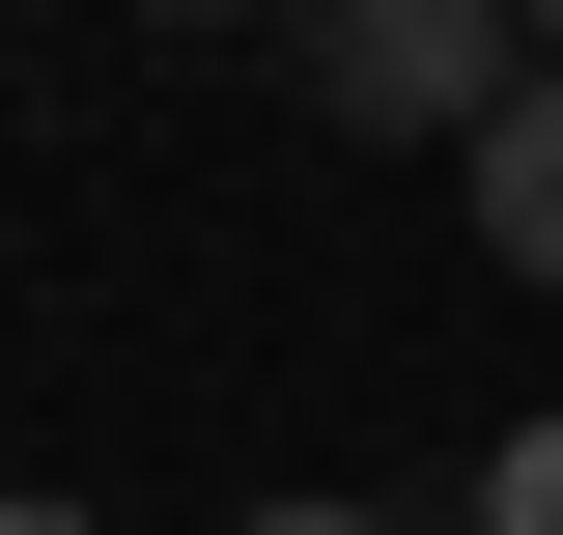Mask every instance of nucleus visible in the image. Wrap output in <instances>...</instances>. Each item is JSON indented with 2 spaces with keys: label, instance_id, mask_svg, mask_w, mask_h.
I'll return each instance as SVG.
<instances>
[{
  "label": "nucleus",
  "instance_id": "1",
  "mask_svg": "<svg viewBox=\"0 0 563 535\" xmlns=\"http://www.w3.org/2000/svg\"><path fill=\"white\" fill-rule=\"evenodd\" d=\"M507 57H536V0H282V85L339 141H451V170H479Z\"/></svg>",
  "mask_w": 563,
  "mask_h": 535
},
{
  "label": "nucleus",
  "instance_id": "2",
  "mask_svg": "<svg viewBox=\"0 0 563 535\" xmlns=\"http://www.w3.org/2000/svg\"><path fill=\"white\" fill-rule=\"evenodd\" d=\"M451 198H479V254H507V282H563V85H507Z\"/></svg>",
  "mask_w": 563,
  "mask_h": 535
},
{
  "label": "nucleus",
  "instance_id": "3",
  "mask_svg": "<svg viewBox=\"0 0 563 535\" xmlns=\"http://www.w3.org/2000/svg\"><path fill=\"white\" fill-rule=\"evenodd\" d=\"M479 535H563V423H507V451H479Z\"/></svg>",
  "mask_w": 563,
  "mask_h": 535
},
{
  "label": "nucleus",
  "instance_id": "4",
  "mask_svg": "<svg viewBox=\"0 0 563 535\" xmlns=\"http://www.w3.org/2000/svg\"><path fill=\"white\" fill-rule=\"evenodd\" d=\"M254 535H395V507H254Z\"/></svg>",
  "mask_w": 563,
  "mask_h": 535
},
{
  "label": "nucleus",
  "instance_id": "5",
  "mask_svg": "<svg viewBox=\"0 0 563 535\" xmlns=\"http://www.w3.org/2000/svg\"><path fill=\"white\" fill-rule=\"evenodd\" d=\"M0 535H85V507H0Z\"/></svg>",
  "mask_w": 563,
  "mask_h": 535
},
{
  "label": "nucleus",
  "instance_id": "6",
  "mask_svg": "<svg viewBox=\"0 0 563 535\" xmlns=\"http://www.w3.org/2000/svg\"><path fill=\"white\" fill-rule=\"evenodd\" d=\"M536 57H563V0H536Z\"/></svg>",
  "mask_w": 563,
  "mask_h": 535
}]
</instances>
